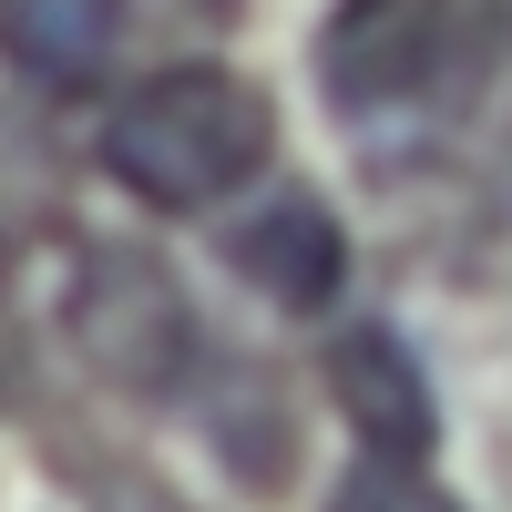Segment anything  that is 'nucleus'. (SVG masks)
<instances>
[{
  "mask_svg": "<svg viewBox=\"0 0 512 512\" xmlns=\"http://www.w3.org/2000/svg\"><path fill=\"white\" fill-rule=\"evenodd\" d=\"M318 103L369 154H441L512 113V0H338Z\"/></svg>",
  "mask_w": 512,
  "mask_h": 512,
  "instance_id": "1",
  "label": "nucleus"
},
{
  "mask_svg": "<svg viewBox=\"0 0 512 512\" xmlns=\"http://www.w3.org/2000/svg\"><path fill=\"white\" fill-rule=\"evenodd\" d=\"M277 154V103L236 62H175L134 82L103 123V175L154 216H216Z\"/></svg>",
  "mask_w": 512,
  "mask_h": 512,
  "instance_id": "2",
  "label": "nucleus"
},
{
  "mask_svg": "<svg viewBox=\"0 0 512 512\" xmlns=\"http://www.w3.org/2000/svg\"><path fill=\"white\" fill-rule=\"evenodd\" d=\"M62 328H72V349L93 359L103 390H134V400H175L195 379V359H205L185 287L164 277L144 246H93L82 256V277L62 297Z\"/></svg>",
  "mask_w": 512,
  "mask_h": 512,
  "instance_id": "3",
  "label": "nucleus"
},
{
  "mask_svg": "<svg viewBox=\"0 0 512 512\" xmlns=\"http://www.w3.org/2000/svg\"><path fill=\"white\" fill-rule=\"evenodd\" d=\"M226 267H236L256 297H267V308L318 318L328 297H338V277H349V236H338V216H328L308 185H287V195L256 205V216H236Z\"/></svg>",
  "mask_w": 512,
  "mask_h": 512,
  "instance_id": "4",
  "label": "nucleus"
},
{
  "mask_svg": "<svg viewBox=\"0 0 512 512\" xmlns=\"http://www.w3.org/2000/svg\"><path fill=\"white\" fill-rule=\"evenodd\" d=\"M328 390H338V410H349L359 451L431 461L441 410H431V379H420V359L400 349L390 328H349V338H338V349H328Z\"/></svg>",
  "mask_w": 512,
  "mask_h": 512,
  "instance_id": "5",
  "label": "nucleus"
},
{
  "mask_svg": "<svg viewBox=\"0 0 512 512\" xmlns=\"http://www.w3.org/2000/svg\"><path fill=\"white\" fill-rule=\"evenodd\" d=\"M123 31H134V0H0L11 72L52 82V93H93L123 62Z\"/></svg>",
  "mask_w": 512,
  "mask_h": 512,
  "instance_id": "6",
  "label": "nucleus"
},
{
  "mask_svg": "<svg viewBox=\"0 0 512 512\" xmlns=\"http://www.w3.org/2000/svg\"><path fill=\"white\" fill-rule=\"evenodd\" d=\"M328 512H472V502H451V482H431V461H400V451H359Z\"/></svg>",
  "mask_w": 512,
  "mask_h": 512,
  "instance_id": "7",
  "label": "nucleus"
},
{
  "mask_svg": "<svg viewBox=\"0 0 512 512\" xmlns=\"http://www.w3.org/2000/svg\"><path fill=\"white\" fill-rule=\"evenodd\" d=\"M0 349H11V246H0Z\"/></svg>",
  "mask_w": 512,
  "mask_h": 512,
  "instance_id": "8",
  "label": "nucleus"
}]
</instances>
